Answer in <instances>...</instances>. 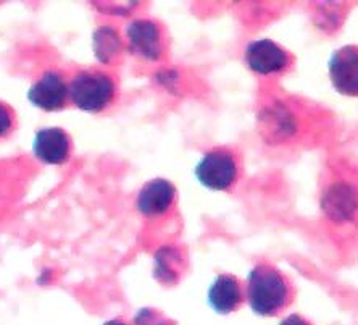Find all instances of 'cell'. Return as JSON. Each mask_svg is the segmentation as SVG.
Segmentation results:
<instances>
[{
  "instance_id": "obj_1",
  "label": "cell",
  "mask_w": 358,
  "mask_h": 325,
  "mask_svg": "<svg viewBox=\"0 0 358 325\" xmlns=\"http://www.w3.org/2000/svg\"><path fill=\"white\" fill-rule=\"evenodd\" d=\"M247 303L263 317L276 316L291 303L292 290L287 277L270 264H257L247 275Z\"/></svg>"
},
{
  "instance_id": "obj_2",
  "label": "cell",
  "mask_w": 358,
  "mask_h": 325,
  "mask_svg": "<svg viewBox=\"0 0 358 325\" xmlns=\"http://www.w3.org/2000/svg\"><path fill=\"white\" fill-rule=\"evenodd\" d=\"M117 96L113 78L99 70L78 71L68 83V99L83 112L99 113L108 109Z\"/></svg>"
},
{
  "instance_id": "obj_3",
  "label": "cell",
  "mask_w": 358,
  "mask_h": 325,
  "mask_svg": "<svg viewBox=\"0 0 358 325\" xmlns=\"http://www.w3.org/2000/svg\"><path fill=\"white\" fill-rule=\"evenodd\" d=\"M194 174L207 190L226 191L238 180V160L228 149L208 151L199 160Z\"/></svg>"
},
{
  "instance_id": "obj_4",
  "label": "cell",
  "mask_w": 358,
  "mask_h": 325,
  "mask_svg": "<svg viewBox=\"0 0 358 325\" xmlns=\"http://www.w3.org/2000/svg\"><path fill=\"white\" fill-rule=\"evenodd\" d=\"M329 80L342 96L358 97V47L344 46L328 62Z\"/></svg>"
},
{
  "instance_id": "obj_5",
  "label": "cell",
  "mask_w": 358,
  "mask_h": 325,
  "mask_svg": "<svg viewBox=\"0 0 358 325\" xmlns=\"http://www.w3.org/2000/svg\"><path fill=\"white\" fill-rule=\"evenodd\" d=\"M245 64L259 75L281 73L289 65L287 52L271 39H259L245 47Z\"/></svg>"
},
{
  "instance_id": "obj_6",
  "label": "cell",
  "mask_w": 358,
  "mask_h": 325,
  "mask_svg": "<svg viewBox=\"0 0 358 325\" xmlns=\"http://www.w3.org/2000/svg\"><path fill=\"white\" fill-rule=\"evenodd\" d=\"M28 101L44 112H59L68 102V85L60 73L45 71L28 91Z\"/></svg>"
},
{
  "instance_id": "obj_7",
  "label": "cell",
  "mask_w": 358,
  "mask_h": 325,
  "mask_svg": "<svg viewBox=\"0 0 358 325\" xmlns=\"http://www.w3.org/2000/svg\"><path fill=\"white\" fill-rule=\"evenodd\" d=\"M33 154L42 164L62 165L71 155V139L65 130L52 127L36 131Z\"/></svg>"
},
{
  "instance_id": "obj_8",
  "label": "cell",
  "mask_w": 358,
  "mask_h": 325,
  "mask_svg": "<svg viewBox=\"0 0 358 325\" xmlns=\"http://www.w3.org/2000/svg\"><path fill=\"white\" fill-rule=\"evenodd\" d=\"M176 198V188L165 178H154L141 188L136 207L145 217H159L170 211Z\"/></svg>"
},
{
  "instance_id": "obj_9",
  "label": "cell",
  "mask_w": 358,
  "mask_h": 325,
  "mask_svg": "<svg viewBox=\"0 0 358 325\" xmlns=\"http://www.w3.org/2000/svg\"><path fill=\"white\" fill-rule=\"evenodd\" d=\"M129 49L142 59L159 60L163 52L162 31L150 20H134L126 28Z\"/></svg>"
},
{
  "instance_id": "obj_10",
  "label": "cell",
  "mask_w": 358,
  "mask_h": 325,
  "mask_svg": "<svg viewBox=\"0 0 358 325\" xmlns=\"http://www.w3.org/2000/svg\"><path fill=\"white\" fill-rule=\"evenodd\" d=\"M208 306L218 314H231L241 306L242 288L234 275L220 274L212 282L207 295Z\"/></svg>"
},
{
  "instance_id": "obj_11",
  "label": "cell",
  "mask_w": 358,
  "mask_h": 325,
  "mask_svg": "<svg viewBox=\"0 0 358 325\" xmlns=\"http://www.w3.org/2000/svg\"><path fill=\"white\" fill-rule=\"evenodd\" d=\"M355 195L350 188L344 185H336L323 199V207L328 216L333 219H347L355 211Z\"/></svg>"
},
{
  "instance_id": "obj_12",
  "label": "cell",
  "mask_w": 358,
  "mask_h": 325,
  "mask_svg": "<svg viewBox=\"0 0 358 325\" xmlns=\"http://www.w3.org/2000/svg\"><path fill=\"white\" fill-rule=\"evenodd\" d=\"M92 47L94 55L97 57L99 62L102 64H110L115 57L121 52V39L117 31L110 26H102V28L96 29L92 38Z\"/></svg>"
},
{
  "instance_id": "obj_13",
  "label": "cell",
  "mask_w": 358,
  "mask_h": 325,
  "mask_svg": "<svg viewBox=\"0 0 358 325\" xmlns=\"http://www.w3.org/2000/svg\"><path fill=\"white\" fill-rule=\"evenodd\" d=\"M181 254L175 248H162L155 254L154 277L163 283H175L182 269Z\"/></svg>"
},
{
  "instance_id": "obj_14",
  "label": "cell",
  "mask_w": 358,
  "mask_h": 325,
  "mask_svg": "<svg viewBox=\"0 0 358 325\" xmlns=\"http://www.w3.org/2000/svg\"><path fill=\"white\" fill-rule=\"evenodd\" d=\"M134 324L136 325H170V322H168L160 312H157L150 307L141 309V311L136 314Z\"/></svg>"
},
{
  "instance_id": "obj_15",
  "label": "cell",
  "mask_w": 358,
  "mask_h": 325,
  "mask_svg": "<svg viewBox=\"0 0 358 325\" xmlns=\"http://www.w3.org/2000/svg\"><path fill=\"white\" fill-rule=\"evenodd\" d=\"M13 128V112L7 104L0 102V138L7 136Z\"/></svg>"
},
{
  "instance_id": "obj_16",
  "label": "cell",
  "mask_w": 358,
  "mask_h": 325,
  "mask_svg": "<svg viewBox=\"0 0 358 325\" xmlns=\"http://www.w3.org/2000/svg\"><path fill=\"white\" fill-rule=\"evenodd\" d=\"M278 325H310V322L307 321V319H303L302 316H299V314H291V316L282 319V321Z\"/></svg>"
},
{
  "instance_id": "obj_17",
  "label": "cell",
  "mask_w": 358,
  "mask_h": 325,
  "mask_svg": "<svg viewBox=\"0 0 358 325\" xmlns=\"http://www.w3.org/2000/svg\"><path fill=\"white\" fill-rule=\"evenodd\" d=\"M103 325H126L123 321H120V319H112V321H107Z\"/></svg>"
}]
</instances>
